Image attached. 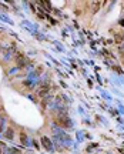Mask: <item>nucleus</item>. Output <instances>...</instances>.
<instances>
[{
  "label": "nucleus",
  "instance_id": "obj_1",
  "mask_svg": "<svg viewBox=\"0 0 124 154\" xmlns=\"http://www.w3.org/2000/svg\"><path fill=\"white\" fill-rule=\"evenodd\" d=\"M14 60H16V64H17V67H20V69H23V67H26L30 61H29V59L24 56V54H22V53H16V57H14Z\"/></svg>",
  "mask_w": 124,
  "mask_h": 154
},
{
  "label": "nucleus",
  "instance_id": "obj_2",
  "mask_svg": "<svg viewBox=\"0 0 124 154\" xmlns=\"http://www.w3.org/2000/svg\"><path fill=\"white\" fill-rule=\"evenodd\" d=\"M54 121H56L59 126H61V127H69V126H70L69 117H67L66 114H59L56 118H54Z\"/></svg>",
  "mask_w": 124,
  "mask_h": 154
},
{
  "label": "nucleus",
  "instance_id": "obj_3",
  "mask_svg": "<svg viewBox=\"0 0 124 154\" xmlns=\"http://www.w3.org/2000/svg\"><path fill=\"white\" fill-rule=\"evenodd\" d=\"M41 141V146H43V149H46L47 151H51L53 150V143H51V140L49 138V137H46V136H43L40 138Z\"/></svg>",
  "mask_w": 124,
  "mask_h": 154
},
{
  "label": "nucleus",
  "instance_id": "obj_4",
  "mask_svg": "<svg viewBox=\"0 0 124 154\" xmlns=\"http://www.w3.org/2000/svg\"><path fill=\"white\" fill-rule=\"evenodd\" d=\"M49 90H50V86H49V84H43L40 88L37 90V96H39V97H44V96H47Z\"/></svg>",
  "mask_w": 124,
  "mask_h": 154
},
{
  "label": "nucleus",
  "instance_id": "obj_5",
  "mask_svg": "<svg viewBox=\"0 0 124 154\" xmlns=\"http://www.w3.org/2000/svg\"><path fill=\"white\" fill-rule=\"evenodd\" d=\"M4 136H6V138L13 140V137H14V128H13V127H9V128H7V131L4 133Z\"/></svg>",
  "mask_w": 124,
  "mask_h": 154
},
{
  "label": "nucleus",
  "instance_id": "obj_6",
  "mask_svg": "<svg viewBox=\"0 0 124 154\" xmlns=\"http://www.w3.org/2000/svg\"><path fill=\"white\" fill-rule=\"evenodd\" d=\"M39 3V6H40L41 9H46L47 11H50L51 10V6H50V3L49 1H37Z\"/></svg>",
  "mask_w": 124,
  "mask_h": 154
},
{
  "label": "nucleus",
  "instance_id": "obj_7",
  "mask_svg": "<svg viewBox=\"0 0 124 154\" xmlns=\"http://www.w3.org/2000/svg\"><path fill=\"white\" fill-rule=\"evenodd\" d=\"M20 141H22V144H23V146H26V144H27V134H26L24 131H22V133H20Z\"/></svg>",
  "mask_w": 124,
  "mask_h": 154
},
{
  "label": "nucleus",
  "instance_id": "obj_8",
  "mask_svg": "<svg viewBox=\"0 0 124 154\" xmlns=\"http://www.w3.org/2000/svg\"><path fill=\"white\" fill-rule=\"evenodd\" d=\"M4 150H6L4 144H3V143H0V154H6V153H4Z\"/></svg>",
  "mask_w": 124,
  "mask_h": 154
},
{
  "label": "nucleus",
  "instance_id": "obj_9",
  "mask_svg": "<svg viewBox=\"0 0 124 154\" xmlns=\"http://www.w3.org/2000/svg\"><path fill=\"white\" fill-rule=\"evenodd\" d=\"M0 131H3V118L0 117Z\"/></svg>",
  "mask_w": 124,
  "mask_h": 154
},
{
  "label": "nucleus",
  "instance_id": "obj_10",
  "mask_svg": "<svg viewBox=\"0 0 124 154\" xmlns=\"http://www.w3.org/2000/svg\"><path fill=\"white\" fill-rule=\"evenodd\" d=\"M0 51H1V47H0Z\"/></svg>",
  "mask_w": 124,
  "mask_h": 154
}]
</instances>
